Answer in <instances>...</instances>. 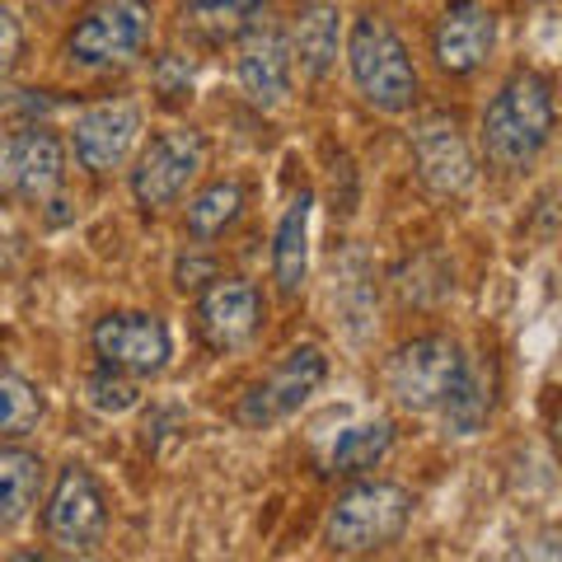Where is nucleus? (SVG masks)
I'll list each match as a JSON object with an SVG mask.
<instances>
[{
    "mask_svg": "<svg viewBox=\"0 0 562 562\" xmlns=\"http://www.w3.org/2000/svg\"><path fill=\"white\" fill-rule=\"evenodd\" d=\"M553 80L543 70L520 66L502 80V90L487 99L479 140L492 169L502 173H525L553 140Z\"/></svg>",
    "mask_w": 562,
    "mask_h": 562,
    "instance_id": "1",
    "label": "nucleus"
},
{
    "mask_svg": "<svg viewBox=\"0 0 562 562\" xmlns=\"http://www.w3.org/2000/svg\"><path fill=\"white\" fill-rule=\"evenodd\" d=\"M347 70H351V85L357 94L371 103L375 113H408L417 94H422V80H417V66L408 57V43L398 38V29L380 14H361L351 20L347 33Z\"/></svg>",
    "mask_w": 562,
    "mask_h": 562,
    "instance_id": "2",
    "label": "nucleus"
},
{
    "mask_svg": "<svg viewBox=\"0 0 562 562\" xmlns=\"http://www.w3.org/2000/svg\"><path fill=\"white\" fill-rule=\"evenodd\" d=\"M408 520H413V492L361 473V483H351L347 492H338V502H333V512L324 520V543L342 558L380 553L403 539Z\"/></svg>",
    "mask_w": 562,
    "mask_h": 562,
    "instance_id": "3",
    "label": "nucleus"
},
{
    "mask_svg": "<svg viewBox=\"0 0 562 562\" xmlns=\"http://www.w3.org/2000/svg\"><path fill=\"white\" fill-rule=\"evenodd\" d=\"M155 38L150 0H94L76 24L66 29L61 57L76 70H113L132 66Z\"/></svg>",
    "mask_w": 562,
    "mask_h": 562,
    "instance_id": "4",
    "label": "nucleus"
},
{
    "mask_svg": "<svg viewBox=\"0 0 562 562\" xmlns=\"http://www.w3.org/2000/svg\"><path fill=\"white\" fill-rule=\"evenodd\" d=\"M43 535L66 558H90L109 539V497L85 464H66L43 512Z\"/></svg>",
    "mask_w": 562,
    "mask_h": 562,
    "instance_id": "5",
    "label": "nucleus"
},
{
    "mask_svg": "<svg viewBox=\"0 0 562 562\" xmlns=\"http://www.w3.org/2000/svg\"><path fill=\"white\" fill-rule=\"evenodd\" d=\"M206 136L198 127H165L146 140V150L136 155V169H132V198L136 206L155 216L183 198L192 188V179L206 169Z\"/></svg>",
    "mask_w": 562,
    "mask_h": 562,
    "instance_id": "6",
    "label": "nucleus"
},
{
    "mask_svg": "<svg viewBox=\"0 0 562 562\" xmlns=\"http://www.w3.org/2000/svg\"><path fill=\"white\" fill-rule=\"evenodd\" d=\"M460 371H464V347L446 338V333H422V338L403 342L390 357L384 380H390V394L398 408L436 413L446 403V394L454 390Z\"/></svg>",
    "mask_w": 562,
    "mask_h": 562,
    "instance_id": "7",
    "label": "nucleus"
},
{
    "mask_svg": "<svg viewBox=\"0 0 562 562\" xmlns=\"http://www.w3.org/2000/svg\"><path fill=\"white\" fill-rule=\"evenodd\" d=\"M328 380V357L319 347H291L286 357H281L277 366L262 380H254L249 390H244L239 398V427H254V431H268L277 427V422H286L291 413H301L305 403L319 394V384Z\"/></svg>",
    "mask_w": 562,
    "mask_h": 562,
    "instance_id": "8",
    "label": "nucleus"
},
{
    "mask_svg": "<svg viewBox=\"0 0 562 562\" xmlns=\"http://www.w3.org/2000/svg\"><path fill=\"white\" fill-rule=\"evenodd\" d=\"M66 188V140L52 127H20L0 136V202L20 198L52 206Z\"/></svg>",
    "mask_w": 562,
    "mask_h": 562,
    "instance_id": "9",
    "label": "nucleus"
},
{
    "mask_svg": "<svg viewBox=\"0 0 562 562\" xmlns=\"http://www.w3.org/2000/svg\"><path fill=\"white\" fill-rule=\"evenodd\" d=\"M90 347L99 366H109L117 375H132V380H146V375H160L169 357H173V338H169V324L160 314H146V310H113L103 314L90 333Z\"/></svg>",
    "mask_w": 562,
    "mask_h": 562,
    "instance_id": "10",
    "label": "nucleus"
},
{
    "mask_svg": "<svg viewBox=\"0 0 562 562\" xmlns=\"http://www.w3.org/2000/svg\"><path fill=\"white\" fill-rule=\"evenodd\" d=\"M262 324H268V301L249 277H211L198 295V338L211 351H239L249 347Z\"/></svg>",
    "mask_w": 562,
    "mask_h": 562,
    "instance_id": "11",
    "label": "nucleus"
},
{
    "mask_svg": "<svg viewBox=\"0 0 562 562\" xmlns=\"http://www.w3.org/2000/svg\"><path fill=\"white\" fill-rule=\"evenodd\" d=\"M235 80L258 109H281L295 85V61L286 29L272 20H254L235 38Z\"/></svg>",
    "mask_w": 562,
    "mask_h": 562,
    "instance_id": "12",
    "label": "nucleus"
},
{
    "mask_svg": "<svg viewBox=\"0 0 562 562\" xmlns=\"http://www.w3.org/2000/svg\"><path fill=\"white\" fill-rule=\"evenodd\" d=\"M497 47V20L483 0H446V10L431 24V61L441 76L464 80L483 70Z\"/></svg>",
    "mask_w": 562,
    "mask_h": 562,
    "instance_id": "13",
    "label": "nucleus"
},
{
    "mask_svg": "<svg viewBox=\"0 0 562 562\" xmlns=\"http://www.w3.org/2000/svg\"><path fill=\"white\" fill-rule=\"evenodd\" d=\"M413 160H417V179L436 198H460V192L473 188V173H479L460 117L450 113H427L413 127Z\"/></svg>",
    "mask_w": 562,
    "mask_h": 562,
    "instance_id": "14",
    "label": "nucleus"
},
{
    "mask_svg": "<svg viewBox=\"0 0 562 562\" xmlns=\"http://www.w3.org/2000/svg\"><path fill=\"white\" fill-rule=\"evenodd\" d=\"M136 136H140V103H132V99H99V103H90V109L76 113L70 150H76L80 169L109 173L132 155Z\"/></svg>",
    "mask_w": 562,
    "mask_h": 562,
    "instance_id": "15",
    "label": "nucleus"
},
{
    "mask_svg": "<svg viewBox=\"0 0 562 562\" xmlns=\"http://www.w3.org/2000/svg\"><path fill=\"white\" fill-rule=\"evenodd\" d=\"M286 43H291V61L301 66L305 80H324L333 66H338V52H342V14L338 5L328 0H305L295 10V24L286 29Z\"/></svg>",
    "mask_w": 562,
    "mask_h": 562,
    "instance_id": "16",
    "label": "nucleus"
},
{
    "mask_svg": "<svg viewBox=\"0 0 562 562\" xmlns=\"http://www.w3.org/2000/svg\"><path fill=\"white\" fill-rule=\"evenodd\" d=\"M492 403H497V361L479 351V357H464L460 380L436 413H441L450 436H479L492 417Z\"/></svg>",
    "mask_w": 562,
    "mask_h": 562,
    "instance_id": "17",
    "label": "nucleus"
},
{
    "mask_svg": "<svg viewBox=\"0 0 562 562\" xmlns=\"http://www.w3.org/2000/svg\"><path fill=\"white\" fill-rule=\"evenodd\" d=\"M43 483H47L43 454L24 446H0V535L33 516V506L43 502Z\"/></svg>",
    "mask_w": 562,
    "mask_h": 562,
    "instance_id": "18",
    "label": "nucleus"
},
{
    "mask_svg": "<svg viewBox=\"0 0 562 562\" xmlns=\"http://www.w3.org/2000/svg\"><path fill=\"white\" fill-rule=\"evenodd\" d=\"M310 206L314 198L310 192H301L291 206H286V216L277 221V239H272V281H277V291L286 295H301L305 286V272H310Z\"/></svg>",
    "mask_w": 562,
    "mask_h": 562,
    "instance_id": "19",
    "label": "nucleus"
},
{
    "mask_svg": "<svg viewBox=\"0 0 562 562\" xmlns=\"http://www.w3.org/2000/svg\"><path fill=\"white\" fill-rule=\"evenodd\" d=\"M268 10H272V0H179L183 29L202 43H235Z\"/></svg>",
    "mask_w": 562,
    "mask_h": 562,
    "instance_id": "20",
    "label": "nucleus"
},
{
    "mask_svg": "<svg viewBox=\"0 0 562 562\" xmlns=\"http://www.w3.org/2000/svg\"><path fill=\"white\" fill-rule=\"evenodd\" d=\"M394 450V422H361L338 436V446L328 454V469L338 479H361V473H375Z\"/></svg>",
    "mask_w": 562,
    "mask_h": 562,
    "instance_id": "21",
    "label": "nucleus"
},
{
    "mask_svg": "<svg viewBox=\"0 0 562 562\" xmlns=\"http://www.w3.org/2000/svg\"><path fill=\"white\" fill-rule=\"evenodd\" d=\"M239 211H244V188L235 179H221V183H206L198 198L188 202V235L192 239H221L231 225L239 221Z\"/></svg>",
    "mask_w": 562,
    "mask_h": 562,
    "instance_id": "22",
    "label": "nucleus"
},
{
    "mask_svg": "<svg viewBox=\"0 0 562 562\" xmlns=\"http://www.w3.org/2000/svg\"><path fill=\"white\" fill-rule=\"evenodd\" d=\"M47 413L43 390L14 371H0V441H20V436L38 431Z\"/></svg>",
    "mask_w": 562,
    "mask_h": 562,
    "instance_id": "23",
    "label": "nucleus"
},
{
    "mask_svg": "<svg viewBox=\"0 0 562 562\" xmlns=\"http://www.w3.org/2000/svg\"><path fill=\"white\" fill-rule=\"evenodd\" d=\"M85 403H90L94 413H109V417H122V413H132L136 403H140V390H136V380L132 375H117V371H94L90 380H85Z\"/></svg>",
    "mask_w": 562,
    "mask_h": 562,
    "instance_id": "24",
    "label": "nucleus"
},
{
    "mask_svg": "<svg viewBox=\"0 0 562 562\" xmlns=\"http://www.w3.org/2000/svg\"><path fill=\"white\" fill-rule=\"evenodd\" d=\"M155 90L165 94V103H183L188 99V90H192V66L183 61V57H160L155 61Z\"/></svg>",
    "mask_w": 562,
    "mask_h": 562,
    "instance_id": "25",
    "label": "nucleus"
},
{
    "mask_svg": "<svg viewBox=\"0 0 562 562\" xmlns=\"http://www.w3.org/2000/svg\"><path fill=\"white\" fill-rule=\"evenodd\" d=\"M24 61V24L14 20L10 5H0V76H10Z\"/></svg>",
    "mask_w": 562,
    "mask_h": 562,
    "instance_id": "26",
    "label": "nucleus"
},
{
    "mask_svg": "<svg viewBox=\"0 0 562 562\" xmlns=\"http://www.w3.org/2000/svg\"><path fill=\"white\" fill-rule=\"evenodd\" d=\"M211 277H216V258H211V254L179 258V268H173V281H179V291H202Z\"/></svg>",
    "mask_w": 562,
    "mask_h": 562,
    "instance_id": "27",
    "label": "nucleus"
}]
</instances>
